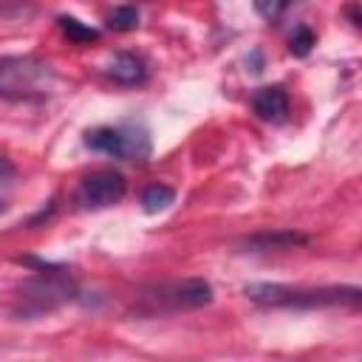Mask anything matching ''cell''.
Instances as JSON below:
<instances>
[{
	"mask_svg": "<svg viewBox=\"0 0 362 362\" xmlns=\"http://www.w3.org/2000/svg\"><path fill=\"white\" fill-rule=\"evenodd\" d=\"M14 173H17L14 164H11L6 156H0V189H6V187L14 181ZM3 209H6V195L0 192V212H3Z\"/></svg>",
	"mask_w": 362,
	"mask_h": 362,
	"instance_id": "15",
	"label": "cell"
},
{
	"mask_svg": "<svg viewBox=\"0 0 362 362\" xmlns=\"http://www.w3.org/2000/svg\"><path fill=\"white\" fill-rule=\"evenodd\" d=\"M57 71L31 54L0 57V96L3 99H42L54 90Z\"/></svg>",
	"mask_w": 362,
	"mask_h": 362,
	"instance_id": "3",
	"label": "cell"
},
{
	"mask_svg": "<svg viewBox=\"0 0 362 362\" xmlns=\"http://www.w3.org/2000/svg\"><path fill=\"white\" fill-rule=\"evenodd\" d=\"M243 294L257 305L272 308H325L359 305V286H286V283H249Z\"/></svg>",
	"mask_w": 362,
	"mask_h": 362,
	"instance_id": "1",
	"label": "cell"
},
{
	"mask_svg": "<svg viewBox=\"0 0 362 362\" xmlns=\"http://www.w3.org/2000/svg\"><path fill=\"white\" fill-rule=\"evenodd\" d=\"M124 192H127V181L119 170H96L79 181L76 201L85 209H105V206L119 204Z\"/></svg>",
	"mask_w": 362,
	"mask_h": 362,
	"instance_id": "6",
	"label": "cell"
},
{
	"mask_svg": "<svg viewBox=\"0 0 362 362\" xmlns=\"http://www.w3.org/2000/svg\"><path fill=\"white\" fill-rule=\"evenodd\" d=\"M209 303H212V286L204 277H187V280L153 283L139 288L133 297V311L139 317H156V314L201 308Z\"/></svg>",
	"mask_w": 362,
	"mask_h": 362,
	"instance_id": "2",
	"label": "cell"
},
{
	"mask_svg": "<svg viewBox=\"0 0 362 362\" xmlns=\"http://www.w3.org/2000/svg\"><path fill=\"white\" fill-rule=\"evenodd\" d=\"M303 243H308V238L300 235V232H291V229L257 232V235L243 240L246 252H277V249H294V246H303Z\"/></svg>",
	"mask_w": 362,
	"mask_h": 362,
	"instance_id": "9",
	"label": "cell"
},
{
	"mask_svg": "<svg viewBox=\"0 0 362 362\" xmlns=\"http://www.w3.org/2000/svg\"><path fill=\"white\" fill-rule=\"evenodd\" d=\"M252 110L257 113V119L263 122H283L288 116V93L283 85H266V88H257L252 93Z\"/></svg>",
	"mask_w": 362,
	"mask_h": 362,
	"instance_id": "7",
	"label": "cell"
},
{
	"mask_svg": "<svg viewBox=\"0 0 362 362\" xmlns=\"http://www.w3.org/2000/svg\"><path fill=\"white\" fill-rule=\"evenodd\" d=\"M291 3H297V0H255V8H257L260 17H266V20H277Z\"/></svg>",
	"mask_w": 362,
	"mask_h": 362,
	"instance_id": "14",
	"label": "cell"
},
{
	"mask_svg": "<svg viewBox=\"0 0 362 362\" xmlns=\"http://www.w3.org/2000/svg\"><path fill=\"white\" fill-rule=\"evenodd\" d=\"M105 71L119 85H141L147 79V74H150V65H147L144 57H139L133 51H122V54H116L110 59V65Z\"/></svg>",
	"mask_w": 362,
	"mask_h": 362,
	"instance_id": "8",
	"label": "cell"
},
{
	"mask_svg": "<svg viewBox=\"0 0 362 362\" xmlns=\"http://www.w3.org/2000/svg\"><path fill=\"white\" fill-rule=\"evenodd\" d=\"M107 25L113 31H130L139 25V11L133 6H116L110 14H107Z\"/></svg>",
	"mask_w": 362,
	"mask_h": 362,
	"instance_id": "12",
	"label": "cell"
},
{
	"mask_svg": "<svg viewBox=\"0 0 362 362\" xmlns=\"http://www.w3.org/2000/svg\"><path fill=\"white\" fill-rule=\"evenodd\" d=\"M175 201V189L167 187V184H153L141 192V209L147 215H156V212H164L170 204Z\"/></svg>",
	"mask_w": 362,
	"mask_h": 362,
	"instance_id": "10",
	"label": "cell"
},
{
	"mask_svg": "<svg viewBox=\"0 0 362 362\" xmlns=\"http://www.w3.org/2000/svg\"><path fill=\"white\" fill-rule=\"evenodd\" d=\"M314 45H317V34H314L308 25H297L294 34L288 37V51H291L294 57H308Z\"/></svg>",
	"mask_w": 362,
	"mask_h": 362,
	"instance_id": "11",
	"label": "cell"
},
{
	"mask_svg": "<svg viewBox=\"0 0 362 362\" xmlns=\"http://www.w3.org/2000/svg\"><path fill=\"white\" fill-rule=\"evenodd\" d=\"M85 147L93 153H105L122 161H147L153 153V141L144 124L136 122H119V124H102L85 133Z\"/></svg>",
	"mask_w": 362,
	"mask_h": 362,
	"instance_id": "4",
	"label": "cell"
},
{
	"mask_svg": "<svg viewBox=\"0 0 362 362\" xmlns=\"http://www.w3.org/2000/svg\"><path fill=\"white\" fill-rule=\"evenodd\" d=\"M54 269H42L40 277L28 280L20 288V294H17V300H20L17 314H23V317H40V314H48V311H54L62 303H68V300L76 297V286L68 277H62L59 272H54Z\"/></svg>",
	"mask_w": 362,
	"mask_h": 362,
	"instance_id": "5",
	"label": "cell"
},
{
	"mask_svg": "<svg viewBox=\"0 0 362 362\" xmlns=\"http://www.w3.org/2000/svg\"><path fill=\"white\" fill-rule=\"evenodd\" d=\"M59 28H62L74 42H90V40H96V37H99V31H96V28L82 25L76 17H59Z\"/></svg>",
	"mask_w": 362,
	"mask_h": 362,
	"instance_id": "13",
	"label": "cell"
}]
</instances>
